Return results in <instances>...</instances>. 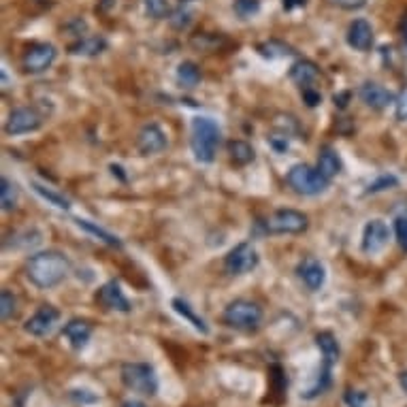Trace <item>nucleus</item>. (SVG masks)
I'll list each match as a JSON object with an SVG mask.
<instances>
[{
  "label": "nucleus",
  "instance_id": "obj_1",
  "mask_svg": "<svg viewBox=\"0 0 407 407\" xmlns=\"http://www.w3.org/2000/svg\"><path fill=\"white\" fill-rule=\"evenodd\" d=\"M24 271L32 286H36L38 290H50V288H56L58 283H62L68 277L71 262L62 252L47 250V252L32 254L26 260Z\"/></svg>",
  "mask_w": 407,
  "mask_h": 407
},
{
  "label": "nucleus",
  "instance_id": "obj_2",
  "mask_svg": "<svg viewBox=\"0 0 407 407\" xmlns=\"http://www.w3.org/2000/svg\"><path fill=\"white\" fill-rule=\"evenodd\" d=\"M222 143V131L218 121L205 115H198L190 124V147L194 154V160L200 165H212L216 160L218 147Z\"/></svg>",
  "mask_w": 407,
  "mask_h": 407
},
{
  "label": "nucleus",
  "instance_id": "obj_3",
  "mask_svg": "<svg viewBox=\"0 0 407 407\" xmlns=\"http://www.w3.org/2000/svg\"><path fill=\"white\" fill-rule=\"evenodd\" d=\"M222 320L226 327L243 333H252L260 327L262 322V307L254 301L248 299H235L232 303L226 305Z\"/></svg>",
  "mask_w": 407,
  "mask_h": 407
},
{
  "label": "nucleus",
  "instance_id": "obj_4",
  "mask_svg": "<svg viewBox=\"0 0 407 407\" xmlns=\"http://www.w3.org/2000/svg\"><path fill=\"white\" fill-rule=\"evenodd\" d=\"M119 378L124 386L143 397H154L158 392V376L149 362H124Z\"/></svg>",
  "mask_w": 407,
  "mask_h": 407
},
{
  "label": "nucleus",
  "instance_id": "obj_5",
  "mask_svg": "<svg viewBox=\"0 0 407 407\" xmlns=\"http://www.w3.org/2000/svg\"><path fill=\"white\" fill-rule=\"evenodd\" d=\"M286 184L303 196H318L324 190L329 188V179L324 177L318 169L309 167V165H295L288 175H286Z\"/></svg>",
  "mask_w": 407,
  "mask_h": 407
},
{
  "label": "nucleus",
  "instance_id": "obj_6",
  "mask_svg": "<svg viewBox=\"0 0 407 407\" xmlns=\"http://www.w3.org/2000/svg\"><path fill=\"white\" fill-rule=\"evenodd\" d=\"M258 224L262 226V232L269 235H301L307 230L309 218L307 214L297 209H277L271 218Z\"/></svg>",
  "mask_w": 407,
  "mask_h": 407
},
{
  "label": "nucleus",
  "instance_id": "obj_7",
  "mask_svg": "<svg viewBox=\"0 0 407 407\" xmlns=\"http://www.w3.org/2000/svg\"><path fill=\"white\" fill-rule=\"evenodd\" d=\"M260 262V256L250 241L237 243L224 258V271L228 275H246L252 273Z\"/></svg>",
  "mask_w": 407,
  "mask_h": 407
},
{
  "label": "nucleus",
  "instance_id": "obj_8",
  "mask_svg": "<svg viewBox=\"0 0 407 407\" xmlns=\"http://www.w3.org/2000/svg\"><path fill=\"white\" fill-rule=\"evenodd\" d=\"M43 124V117L36 113V109L32 107H17L11 111L9 119L5 121V133L11 137H20V135H28L40 128Z\"/></svg>",
  "mask_w": 407,
  "mask_h": 407
},
{
  "label": "nucleus",
  "instance_id": "obj_9",
  "mask_svg": "<svg viewBox=\"0 0 407 407\" xmlns=\"http://www.w3.org/2000/svg\"><path fill=\"white\" fill-rule=\"evenodd\" d=\"M56 58H58V50L52 43H36L26 50L22 58V66L26 73L38 75V73H45L56 62Z\"/></svg>",
  "mask_w": 407,
  "mask_h": 407
},
{
  "label": "nucleus",
  "instance_id": "obj_10",
  "mask_svg": "<svg viewBox=\"0 0 407 407\" xmlns=\"http://www.w3.org/2000/svg\"><path fill=\"white\" fill-rule=\"evenodd\" d=\"M60 322V311L54 305H40L24 324V331L32 337H45L50 335L56 324Z\"/></svg>",
  "mask_w": 407,
  "mask_h": 407
},
{
  "label": "nucleus",
  "instance_id": "obj_11",
  "mask_svg": "<svg viewBox=\"0 0 407 407\" xmlns=\"http://www.w3.org/2000/svg\"><path fill=\"white\" fill-rule=\"evenodd\" d=\"M388 239H390V230L386 226V222L382 220H369L362 228V241H360V250L364 254H380L386 246H388Z\"/></svg>",
  "mask_w": 407,
  "mask_h": 407
},
{
  "label": "nucleus",
  "instance_id": "obj_12",
  "mask_svg": "<svg viewBox=\"0 0 407 407\" xmlns=\"http://www.w3.org/2000/svg\"><path fill=\"white\" fill-rule=\"evenodd\" d=\"M96 303H98L101 307L109 309V311H119V313H128V311L133 309L131 301L126 299L124 290H121V286H119V283H117L115 279L103 283V286L98 288V293H96Z\"/></svg>",
  "mask_w": 407,
  "mask_h": 407
},
{
  "label": "nucleus",
  "instance_id": "obj_13",
  "mask_svg": "<svg viewBox=\"0 0 407 407\" xmlns=\"http://www.w3.org/2000/svg\"><path fill=\"white\" fill-rule=\"evenodd\" d=\"M137 149L141 156H154L167 149V135L158 124H145L137 135Z\"/></svg>",
  "mask_w": 407,
  "mask_h": 407
},
{
  "label": "nucleus",
  "instance_id": "obj_14",
  "mask_svg": "<svg viewBox=\"0 0 407 407\" xmlns=\"http://www.w3.org/2000/svg\"><path fill=\"white\" fill-rule=\"evenodd\" d=\"M358 96H360V101L364 105L376 109V111H382L388 105H394L397 103V96L390 90H386L384 86L376 84V81H364V84L358 88Z\"/></svg>",
  "mask_w": 407,
  "mask_h": 407
},
{
  "label": "nucleus",
  "instance_id": "obj_15",
  "mask_svg": "<svg viewBox=\"0 0 407 407\" xmlns=\"http://www.w3.org/2000/svg\"><path fill=\"white\" fill-rule=\"evenodd\" d=\"M346 40H348V45L356 52H369L373 47V28L367 20H354L348 28V34H346Z\"/></svg>",
  "mask_w": 407,
  "mask_h": 407
},
{
  "label": "nucleus",
  "instance_id": "obj_16",
  "mask_svg": "<svg viewBox=\"0 0 407 407\" xmlns=\"http://www.w3.org/2000/svg\"><path fill=\"white\" fill-rule=\"evenodd\" d=\"M297 273H299L301 281L307 286V290H311V293H318L324 286V281H327V269H324V265L318 258L301 260L297 267Z\"/></svg>",
  "mask_w": 407,
  "mask_h": 407
},
{
  "label": "nucleus",
  "instance_id": "obj_17",
  "mask_svg": "<svg viewBox=\"0 0 407 407\" xmlns=\"http://www.w3.org/2000/svg\"><path fill=\"white\" fill-rule=\"evenodd\" d=\"M62 335L68 339L73 350H84L88 346L90 337H92V324L88 320L75 318L62 329Z\"/></svg>",
  "mask_w": 407,
  "mask_h": 407
},
{
  "label": "nucleus",
  "instance_id": "obj_18",
  "mask_svg": "<svg viewBox=\"0 0 407 407\" xmlns=\"http://www.w3.org/2000/svg\"><path fill=\"white\" fill-rule=\"evenodd\" d=\"M107 38L105 36H81L79 40L68 47V54L71 56H84V58H94V56H101L105 50H107Z\"/></svg>",
  "mask_w": 407,
  "mask_h": 407
},
{
  "label": "nucleus",
  "instance_id": "obj_19",
  "mask_svg": "<svg viewBox=\"0 0 407 407\" xmlns=\"http://www.w3.org/2000/svg\"><path fill=\"white\" fill-rule=\"evenodd\" d=\"M324 177H327L329 182L333 179V177H337L339 173H341V169H343V162H341V158H339V154L333 149V147H322L320 149V156H318V167H316Z\"/></svg>",
  "mask_w": 407,
  "mask_h": 407
},
{
  "label": "nucleus",
  "instance_id": "obj_20",
  "mask_svg": "<svg viewBox=\"0 0 407 407\" xmlns=\"http://www.w3.org/2000/svg\"><path fill=\"white\" fill-rule=\"evenodd\" d=\"M316 346L322 354V362H327V364H337L339 360V354H341V348H339V341L337 337L331 333V331H322L316 335Z\"/></svg>",
  "mask_w": 407,
  "mask_h": 407
},
{
  "label": "nucleus",
  "instance_id": "obj_21",
  "mask_svg": "<svg viewBox=\"0 0 407 407\" xmlns=\"http://www.w3.org/2000/svg\"><path fill=\"white\" fill-rule=\"evenodd\" d=\"M318 75H320V71H318L316 62H311V60H297L290 66V79L301 88L311 86L313 81L318 79Z\"/></svg>",
  "mask_w": 407,
  "mask_h": 407
},
{
  "label": "nucleus",
  "instance_id": "obj_22",
  "mask_svg": "<svg viewBox=\"0 0 407 407\" xmlns=\"http://www.w3.org/2000/svg\"><path fill=\"white\" fill-rule=\"evenodd\" d=\"M171 307L175 309V313H179L188 324H192V327L200 333V335H209V327H207V322L202 320L200 316H196V311L190 307V303L188 301H184V299H179V297H175L173 301H171Z\"/></svg>",
  "mask_w": 407,
  "mask_h": 407
},
{
  "label": "nucleus",
  "instance_id": "obj_23",
  "mask_svg": "<svg viewBox=\"0 0 407 407\" xmlns=\"http://www.w3.org/2000/svg\"><path fill=\"white\" fill-rule=\"evenodd\" d=\"M228 156H230L232 165H237V167H248L250 162H254L256 151H254V147L248 141L235 139V141L228 143Z\"/></svg>",
  "mask_w": 407,
  "mask_h": 407
},
{
  "label": "nucleus",
  "instance_id": "obj_24",
  "mask_svg": "<svg viewBox=\"0 0 407 407\" xmlns=\"http://www.w3.org/2000/svg\"><path fill=\"white\" fill-rule=\"evenodd\" d=\"M75 224H77L81 230H86L88 235H92V237L101 239L103 243H107V246H111V248H121L119 237H115L113 232H109V230L101 228L98 224H94V222H90V220H86V218H75Z\"/></svg>",
  "mask_w": 407,
  "mask_h": 407
},
{
  "label": "nucleus",
  "instance_id": "obj_25",
  "mask_svg": "<svg viewBox=\"0 0 407 407\" xmlns=\"http://www.w3.org/2000/svg\"><path fill=\"white\" fill-rule=\"evenodd\" d=\"M175 77H177V84H179L182 88L192 90V88L198 86V81H200V68H198L194 62L186 60V62H182V64L177 66Z\"/></svg>",
  "mask_w": 407,
  "mask_h": 407
},
{
  "label": "nucleus",
  "instance_id": "obj_26",
  "mask_svg": "<svg viewBox=\"0 0 407 407\" xmlns=\"http://www.w3.org/2000/svg\"><path fill=\"white\" fill-rule=\"evenodd\" d=\"M32 190H34L40 198H43V200H47L50 205H54L56 209H62V212H68V209H71V200H68L64 194H60V192H56V190L43 186V184H36V182H32Z\"/></svg>",
  "mask_w": 407,
  "mask_h": 407
},
{
  "label": "nucleus",
  "instance_id": "obj_27",
  "mask_svg": "<svg viewBox=\"0 0 407 407\" xmlns=\"http://www.w3.org/2000/svg\"><path fill=\"white\" fill-rule=\"evenodd\" d=\"M192 5H194V0H179L177 9H175L173 15L169 17V20H171V26H173L175 30H186V28L192 24V20H194V9H192Z\"/></svg>",
  "mask_w": 407,
  "mask_h": 407
},
{
  "label": "nucleus",
  "instance_id": "obj_28",
  "mask_svg": "<svg viewBox=\"0 0 407 407\" xmlns=\"http://www.w3.org/2000/svg\"><path fill=\"white\" fill-rule=\"evenodd\" d=\"M331 373H333V364L322 362V369H320V373H318L313 386H311L307 392H303V397H305V399H316L318 394L327 392L329 386H331Z\"/></svg>",
  "mask_w": 407,
  "mask_h": 407
},
{
  "label": "nucleus",
  "instance_id": "obj_29",
  "mask_svg": "<svg viewBox=\"0 0 407 407\" xmlns=\"http://www.w3.org/2000/svg\"><path fill=\"white\" fill-rule=\"evenodd\" d=\"M0 205L3 212H11L17 205V186L7 177L0 179Z\"/></svg>",
  "mask_w": 407,
  "mask_h": 407
},
{
  "label": "nucleus",
  "instance_id": "obj_30",
  "mask_svg": "<svg viewBox=\"0 0 407 407\" xmlns=\"http://www.w3.org/2000/svg\"><path fill=\"white\" fill-rule=\"evenodd\" d=\"M258 54L262 58L275 60V58H283V56H293L295 52L288 45H283L281 40H267V43H260L258 45Z\"/></svg>",
  "mask_w": 407,
  "mask_h": 407
},
{
  "label": "nucleus",
  "instance_id": "obj_31",
  "mask_svg": "<svg viewBox=\"0 0 407 407\" xmlns=\"http://www.w3.org/2000/svg\"><path fill=\"white\" fill-rule=\"evenodd\" d=\"M17 311V297L11 290H3L0 293V316L3 320H11Z\"/></svg>",
  "mask_w": 407,
  "mask_h": 407
},
{
  "label": "nucleus",
  "instance_id": "obj_32",
  "mask_svg": "<svg viewBox=\"0 0 407 407\" xmlns=\"http://www.w3.org/2000/svg\"><path fill=\"white\" fill-rule=\"evenodd\" d=\"M232 9L241 20H250L260 11V0H235Z\"/></svg>",
  "mask_w": 407,
  "mask_h": 407
},
{
  "label": "nucleus",
  "instance_id": "obj_33",
  "mask_svg": "<svg viewBox=\"0 0 407 407\" xmlns=\"http://www.w3.org/2000/svg\"><path fill=\"white\" fill-rule=\"evenodd\" d=\"M145 13L151 20H165L169 17V0H143Z\"/></svg>",
  "mask_w": 407,
  "mask_h": 407
},
{
  "label": "nucleus",
  "instance_id": "obj_34",
  "mask_svg": "<svg viewBox=\"0 0 407 407\" xmlns=\"http://www.w3.org/2000/svg\"><path fill=\"white\" fill-rule=\"evenodd\" d=\"M269 380H271V390L273 394H283L288 388V380H286V373H283V369L279 367V364H273V367L269 369Z\"/></svg>",
  "mask_w": 407,
  "mask_h": 407
},
{
  "label": "nucleus",
  "instance_id": "obj_35",
  "mask_svg": "<svg viewBox=\"0 0 407 407\" xmlns=\"http://www.w3.org/2000/svg\"><path fill=\"white\" fill-rule=\"evenodd\" d=\"M275 131L279 133V135H283V137H293V135H297V131H299V124H297V119L293 117V115H277L275 117Z\"/></svg>",
  "mask_w": 407,
  "mask_h": 407
},
{
  "label": "nucleus",
  "instance_id": "obj_36",
  "mask_svg": "<svg viewBox=\"0 0 407 407\" xmlns=\"http://www.w3.org/2000/svg\"><path fill=\"white\" fill-rule=\"evenodd\" d=\"M399 184V179L394 175H380L376 182L369 184L367 188V194H378V192H384V190H390Z\"/></svg>",
  "mask_w": 407,
  "mask_h": 407
},
{
  "label": "nucleus",
  "instance_id": "obj_37",
  "mask_svg": "<svg viewBox=\"0 0 407 407\" xmlns=\"http://www.w3.org/2000/svg\"><path fill=\"white\" fill-rule=\"evenodd\" d=\"M394 237H397V243L401 246V250L407 252V216H399L394 220Z\"/></svg>",
  "mask_w": 407,
  "mask_h": 407
},
{
  "label": "nucleus",
  "instance_id": "obj_38",
  "mask_svg": "<svg viewBox=\"0 0 407 407\" xmlns=\"http://www.w3.org/2000/svg\"><path fill=\"white\" fill-rule=\"evenodd\" d=\"M343 401H346L348 407H367L369 397L364 394V392H360V390H346Z\"/></svg>",
  "mask_w": 407,
  "mask_h": 407
},
{
  "label": "nucleus",
  "instance_id": "obj_39",
  "mask_svg": "<svg viewBox=\"0 0 407 407\" xmlns=\"http://www.w3.org/2000/svg\"><path fill=\"white\" fill-rule=\"evenodd\" d=\"M68 394H71V399H73L75 403H81V405H92V403L98 401V394L86 390V388H75V390H71Z\"/></svg>",
  "mask_w": 407,
  "mask_h": 407
},
{
  "label": "nucleus",
  "instance_id": "obj_40",
  "mask_svg": "<svg viewBox=\"0 0 407 407\" xmlns=\"http://www.w3.org/2000/svg\"><path fill=\"white\" fill-rule=\"evenodd\" d=\"M394 113H397V119L405 121L407 119V90H403L394 103Z\"/></svg>",
  "mask_w": 407,
  "mask_h": 407
},
{
  "label": "nucleus",
  "instance_id": "obj_41",
  "mask_svg": "<svg viewBox=\"0 0 407 407\" xmlns=\"http://www.w3.org/2000/svg\"><path fill=\"white\" fill-rule=\"evenodd\" d=\"M331 3L346 9V11H356V9H362L364 5H367V0H331Z\"/></svg>",
  "mask_w": 407,
  "mask_h": 407
},
{
  "label": "nucleus",
  "instance_id": "obj_42",
  "mask_svg": "<svg viewBox=\"0 0 407 407\" xmlns=\"http://www.w3.org/2000/svg\"><path fill=\"white\" fill-rule=\"evenodd\" d=\"M303 101L307 103V107H318L322 103V96L311 86H307V88H303Z\"/></svg>",
  "mask_w": 407,
  "mask_h": 407
},
{
  "label": "nucleus",
  "instance_id": "obj_43",
  "mask_svg": "<svg viewBox=\"0 0 407 407\" xmlns=\"http://www.w3.org/2000/svg\"><path fill=\"white\" fill-rule=\"evenodd\" d=\"M307 5V0H281V7L286 9V11H293L297 7H305Z\"/></svg>",
  "mask_w": 407,
  "mask_h": 407
},
{
  "label": "nucleus",
  "instance_id": "obj_44",
  "mask_svg": "<svg viewBox=\"0 0 407 407\" xmlns=\"http://www.w3.org/2000/svg\"><path fill=\"white\" fill-rule=\"evenodd\" d=\"M121 407H147L143 401H137V399H128V401H124L121 403Z\"/></svg>",
  "mask_w": 407,
  "mask_h": 407
},
{
  "label": "nucleus",
  "instance_id": "obj_45",
  "mask_svg": "<svg viewBox=\"0 0 407 407\" xmlns=\"http://www.w3.org/2000/svg\"><path fill=\"white\" fill-rule=\"evenodd\" d=\"M348 98H350V92H343V94H339V96H335V105H339V107L343 109V107L348 105V103H346Z\"/></svg>",
  "mask_w": 407,
  "mask_h": 407
},
{
  "label": "nucleus",
  "instance_id": "obj_46",
  "mask_svg": "<svg viewBox=\"0 0 407 407\" xmlns=\"http://www.w3.org/2000/svg\"><path fill=\"white\" fill-rule=\"evenodd\" d=\"M399 384H401L403 392H407V371H401V376H399Z\"/></svg>",
  "mask_w": 407,
  "mask_h": 407
},
{
  "label": "nucleus",
  "instance_id": "obj_47",
  "mask_svg": "<svg viewBox=\"0 0 407 407\" xmlns=\"http://www.w3.org/2000/svg\"><path fill=\"white\" fill-rule=\"evenodd\" d=\"M7 84H9V77H7V71L3 68V88H7Z\"/></svg>",
  "mask_w": 407,
  "mask_h": 407
}]
</instances>
